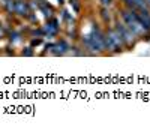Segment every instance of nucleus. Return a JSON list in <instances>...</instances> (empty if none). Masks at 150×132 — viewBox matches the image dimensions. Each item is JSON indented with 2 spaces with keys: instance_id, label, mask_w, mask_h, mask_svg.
I'll return each mask as SVG.
<instances>
[{
  "instance_id": "9b49d317",
  "label": "nucleus",
  "mask_w": 150,
  "mask_h": 132,
  "mask_svg": "<svg viewBox=\"0 0 150 132\" xmlns=\"http://www.w3.org/2000/svg\"><path fill=\"white\" fill-rule=\"evenodd\" d=\"M99 17H101V20H102L105 24H110V21H111V12H110V8L101 6V9H99Z\"/></svg>"
},
{
  "instance_id": "2eb2a0df",
  "label": "nucleus",
  "mask_w": 150,
  "mask_h": 132,
  "mask_svg": "<svg viewBox=\"0 0 150 132\" xmlns=\"http://www.w3.org/2000/svg\"><path fill=\"white\" fill-rule=\"evenodd\" d=\"M101 2V6H105V8H110L112 5V0H99Z\"/></svg>"
},
{
  "instance_id": "f257e3e1",
  "label": "nucleus",
  "mask_w": 150,
  "mask_h": 132,
  "mask_svg": "<svg viewBox=\"0 0 150 132\" xmlns=\"http://www.w3.org/2000/svg\"><path fill=\"white\" fill-rule=\"evenodd\" d=\"M119 18L129 27V30L137 36V39H144V38H149L150 36V33L146 30L144 24L141 23L138 14H137V11L123 6L119 11Z\"/></svg>"
},
{
  "instance_id": "0eeeda50",
  "label": "nucleus",
  "mask_w": 150,
  "mask_h": 132,
  "mask_svg": "<svg viewBox=\"0 0 150 132\" xmlns=\"http://www.w3.org/2000/svg\"><path fill=\"white\" fill-rule=\"evenodd\" d=\"M30 12H32V8H30L29 2H26V0H15V12L14 14H17L20 17H29Z\"/></svg>"
},
{
  "instance_id": "f03ea898",
  "label": "nucleus",
  "mask_w": 150,
  "mask_h": 132,
  "mask_svg": "<svg viewBox=\"0 0 150 132\" xmlns=\"http://www.w3.org/2000/svg\"><path fill=\"white\" fill-rule=\"evenodd\" d=\"M83 45L86 50H89L92 54H102L107 51L105 47V32H102L96 24H93L90 33H87L83 36L81 39Z\"/></svg>"
},
{
  "instance_id": "6ab92c4d",
  "label": "nucleus",
  "mask_w": 150,
  "mask_h": 132,
  "mask_svg": "<svg viewBox=\"0 0 150 132\" xmlns=\"http://www.w3.org/2000/svg\"><path fill=\"white\" fill-rule=\"evenodd\" d=\"M63 2H65V0H59V3H60V5H62V3H63Z\"/></svg>"
},
{
  "instance_id": "a211bd4d",
  "label": "nucleus",
  "mask_w": 150,
  "mask_h": 132,
  "mask_svg": "<svg viewBox=\"0 0 150 132\" xmlns=\"http://www.w3.org/2000/svg\"><path fill=\"white\" fill-rule=\"evenodd\" d=\"M146 5H147V8L150 9V0H146Z\"/></svg>"
},
{
  "instance_id": "f8f14e48",
  "label": "nucleus",
  "mask_w": 150,
  "mask_h": 132,
  "mask_svg": "<svg viewBox=\"0 0 150 132\" xmlns=\"http://www.w3.org/2000/svg\"><path fill=\"white\" fill-rule=\"evenodd\" d=\"M3 6L9 14H14L15 12V0H3Z\"/></svg>"
},
{
  "instance_id": "7ed1b4c3",
  "label": "nucleus",
  "mask_w": 150,
  "mask_h": 132,
  "mask_svg": "<svg viewBox=\"0 0 150 132\" xmlns=\"http://www.w3.org/2000/svg\"><path fill=\"white\" fill-rule=\"evenodd\" d=\"M105 47H107V51H110L112 54H119L125 50L123 41L114 27H110L105 32Z\"/></svg>"
},
{
  "instance_id": "ddd939ff",
  "label": "nucleus",
  "mask_w": 150,
  "mask_h": 132,
  "mask_svg": "<svg viewBox=\"0 0 150 132\" xmlns=\"http://www.w3.org/2000/svg\"><path fill=\"white\" fill-rule=\"evenodd\" d=\"M21 54H23V56H26V57H32V56L35 54L33 47H27V48H24V50L21 51Z\"/></svg>"
},
{
  "instance_id": "1a4fd4ad",
  "label": "nucleus",
  "mask_w": 150,
  "mask_h": 132,
  "mask_svg": "<svg viewBox=\"0 0 150 132\" xmlns=\"http://www.w3.org/2000/svg\"><path fill=\"white\" fill-rule=\"evenodd\" d=\"M137 14H138L141 23L144 24L146 30L150 33V9H143V11H137Z\"/></svg>"
},
{
  "instance_id": "6e6552de",
  "label": "nucleus",
  "mask_w": 150,
  "mask_h": 132,
  "mask_svg": "<svg viewBox=\"0 0 150 132\" xmlns=\"http://www.w3.org/2000/svg\"><path fill=\"white\" fill-rule=\"evenodd\" d=\"M123 6L131 8L134 11H143V9H149L146 5V0H122Z\"/></svg>"
},
{
  "instance_id": "4468645a",
  "label": "nucleus",
  "mask_w": 150,
  "mask_h": 132,
  "mask_svg": "<svg viewBox=\"0 0 150 132\" xmlns=\"http://www.w3.org/2000/svg\"><path fill=\"white\" fill-rule=\"evenodd\" d=\"M71 5L74 6L75 14H78V12H80V5H78V0H71Z\"/></svg>"
},
{
  "instance_id": "39448f33",
  "label": "nucleus",
  "mask_w": 150,
  "mask_h": 132,
  "mask_svg": "<svg viewBox=\"0 0 150 132\" xmlns=\"http://www.w3.org/2000/svg\"><path fill=\"white\" fill-rule=\"evenodd\" d=\"M47 53L53 54V56H63L68 53L69 50V45L66 44V41H59V42H54V44H48L45 47Z\"/></svg>"
},
{
  "instance_id": "20e7f679",
  "label": "nucleus",
  "mask_w": 150,
  "mask_h": 132,
  "mask_svg": "<svg viewBox=\"0 0 150 132\" xmlns=\"http://www.w3.org/2000/svg\"><path fill=\"white\" fill-rule=\"evenodd\" d=\"M114 29H116V32L119 33V36H120L122 41H123L125 50H126V48H132V47L135 45L137 36L129 30V27H128L126 24H125L120 18H117V20L114 21Z\"/></svg>"
},
{
  "instance_id": "dca6fc26",
  "label": "nucleus",
  "mask_w": 150,
  "mask_h": 132,
  "mask_svg": "<svg viewBox=\"0 0 150 132\" xmlns=\"http://www.w3.org/2000/svg\"><path fill=\"white\" fill-rule=\"evenodd\" d=\"M41 44H42V39L41 38H38V39L33 38L32 39V47H38V45H41Z\"/></svg>"
},
{
  "instance_id": "9d476101",
  "label": "nucleus",
  "mask_w": 150,
  "mask_h": 132,
  "mask_svg": "<svg viewBox=\"0 0 150 132\" xmlns=\"http://www.w3.org/2000/svg\"><path fill=\"white\" fill-rule=\"evenodd\" d=\"M38 6H39V9L44 12V15H45V18H47V20L53 18V9H51V6H50L47 2H44V0H39Z\"/></svg>"
},
{
  "instance_id": "423d86ee",
  "label": "nucleus",
  "mask_w": 150,
  "mask_h": 132,
  "mask_svg": "<svg viewBox=\"0 0 150 132\" xmlns=\"http://www.w3.org/2000/svg\"><path fill=\"white\" fill-rule=\"evenodd\" d=\"M59 21L56 18H50L48 23L42 27L44 30V36H48V38H54V36L59 35V30H60V26H59Z\"/></svg>"
},
{
  "instance_id": "f3484780",
  "label": "nucleus",
  "mask_w": 150,
  "mask_h": 132,
  "mask_svg": "<svg viewBox=\"0 0 150 132\" xmlns=\"http://www.w3.org/2000/svg\"><path fill=\"white\" fill-rule=\"evenodd\" d=\"M0 36H3V29H2V24H0Z\"/></svg>"
}]
</instances>
